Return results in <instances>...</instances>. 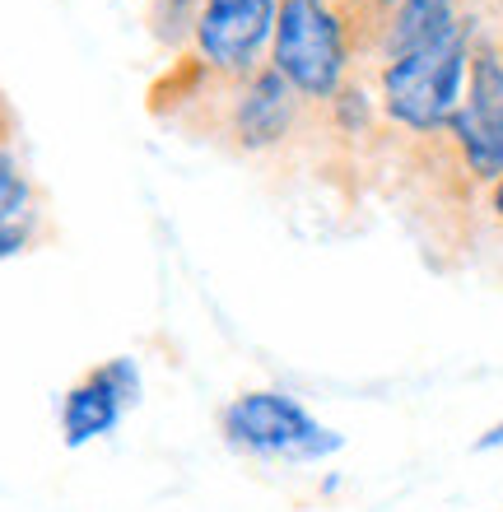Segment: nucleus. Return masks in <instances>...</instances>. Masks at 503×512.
Returning a JSON list of instances; mask_svg holds the SVG:
<instances>
[{"instance_id":"1","label":"nucleus","mask_w":503,"mask_h":512,"mask_svg":"<svg viewBox=\"0 0 503 512\" xmlns=\"http://www.w3.org/2000/svg\"><path fill=\"white\" fill-rule=\"evenodd\" d=\"M354 56V19L340 0H280L271 38V66L308 103L327 108L345 89Z\"/></svg>"},{"instance_id":"2","label":"nucleus","mask_w":503,"mask_h":512,"mask_svg":"<svg viewBox=\"0 0 503 512\" xmlns=\"http://www.w3.org/2000/svg\"><path fill=\"white\" fill-rule=\"evenodd\" d=\"M471 24L457 19L448 33L410 47V52L382 61V112L396 126L415 135L448 131L452 112L466 94V70H471Z\"/></svg>"},{"instance_id":"3","label":"nucleus","mask_w":503,"mask_h":512,"mask_svg":"<svg viewBox=\"0 0 503 512\" xmlns=\"http://www.w3.org/2000/svg\"><path fill=\"white\" fill-rule=\"evenodd\" d=\"M219 429L233 452L257 461H299L303 466V461H327L331 452L345 447V438L327 424H317L308 405L271 387L233 396L219 415Z\"/></svg>"},{"instance_id":"4","label":"nucleus","mask_w":503,"mask_h":512,"mask_svg":"<svg viewBox=\"0 0 503 512\" xmlns=\"http://www.w3.org/2000/svg\"><path fill=\"white\" fill-rule=\"evenodd\" d=\"M275 10L280 0H205L191 33L196 66L229 84L257 75L266 66L261 52L275 38Z\"/></svg>"},{"instance_id":"5","label":"nucleus","mask_w":503,"mask_h":512,"mask_svg":"<svg viewBox=\"0 0 503 512\" xmlns=\"http://www.w3.org/2000/svg\"><path fill=\"white\" fill-rule=\"evenodd\" d=\"M448 135L476 182L503 177V52L494 42L471 47L466 94L448 122Z\"/></svg>"},{"instance_id":"6","label":"nucleus","mask_w":503,"mask_h":512,"mask_svg":"<svg viewBox=\"0 0 503 512\" xmlns=\"http://www.w3.org/2000/svg\"><path fill=\"white\" fill-rule=\"evenodd\" d=\"M140 391H145L140 364L126 359V354L89 368L61 396V438H66V447H84V443H94V438H108L122 424L126 410L140 405Z\"/></svg>"},{"instance_id":"7","label":"nucleus","mask_w":503,"mask_h":512,"mask_svg":"<svg viewBox=\"0 0 503 512\" xmlns=\"http://www.w3.org/2000/svg\"><path fill=\"white\" fill-rule=\"evenodd\" d=\"M303 103L275 66H261L257 75L233 84V103H229V122H224V135H229L238 149L247 154H266V149H280L289 135L299 131L303 122Z\"/></svg>"},{"instance_id":"8","label":"nucleus","mask_w":503,"mask_h":512,"mask_svg":"<svg viewBox=\"0 0 503 512\" xmlns=\"http://www.w3.org/2000/svg\"><path fill=\"white\" fill-rule=\"evenodd\" d=\"M457 19H466L457 10V0H396L378 33L382 61H392V56L410 52V47H420V42L438 38V33H448Z\"/></svg>"},{"instance_id":"9","label":"nucleus","mask_w":503,"mask_h":512,"mask_svg":"<svg viewBox=\"0 0 503 512\" xmlns=\"http://www.w3.org/2000/svg\"><path fill=\"white\" fill-rule=\"evenodd\" d=\"M38 205V187L10 149H0V224H28Z\"/></svg>"},{"instance_id":"10","label":"nucleus","mask_w":503,"mask_h":512,"mask_svg":"<svg viewBox=\"0 0 503 512\" xmlns=\"http://www.w3.org/2000/svg\"><path fill=\"white\" fill-rule=\"evenodd\" d=\"M205 0H150V33L164 47H187L191 33H196V19H201Z\"/></svg>"},{"instance_id":"11","label":"nucleus","mask_w":503,"mask_h":512,"mask_svg":"<svg viewBox=\"0 0 503 512\" xmlns=\"http://www.w3.org/2000/svg\"><path fill=\"white\" fill-rule=\"evenodd\" d=\"M24 247H33V229L28 224H0V261L19 256Z\"/></svg>"},{"instance_id":"12","label":"nucleus","mask_w":503,"mask_h":512,"mask_svg":"<svg viewBox=\"0 0 503 512\" xmlns=\"http://www.w3.org/2000/svg\"><path fill=\"white\" fill-rule=\"evenodd\" d=\"M494 447H503V419L499 424H490V429L476 438V452H494Z\"/></svg>"},{"instance_id":"13","label":"nucleus","mask_w":503,"mask_h":512,"mask_svg":"<svg viewBox=\"0 0 503 512\" xmlns=\"http://www.w3.org/2000/svg\"><path fill=\"white\" fill-rule=\"evenodd\" d=\"M10 140H14V112H10V103L0 98V149L10 145Z\"/></svg>"},{"instance_id":"14","label":"nucleus","mask_w":503,"mask_h":512,"mask_svg":"<svg viewBox=\"0 0 503 512\" xmlns=\"http://www.w3.org/2000/svg\"><path fill=\"white\" fill-rule=\"evenodd\" d=\"M490 210H494V219H499V224H503V177H499V182H494V187H490Z\"/></svg>"},{"instance_id":"15","label":"nucleus","mask_w":503,"mask_h":512,"mask_svg":"<svg viewBox=\"0 0 503 512\" xmlns=\"http://www.w3.org/2000/svg\"><path fill=\"white\" fill-rule=\"evenodd\" d=\"M364 5H368V10H378V14H387V10L396 5V0H364Z\"/></svg>"},{"instance_id":"16","label":"nucleus","mask_w":503,"mask_h":512,"mask_svg":"<svg viewBox=\"0 0 503 512\" xmlns=\"http://www.w3.org/2000/svg\"><path fill=\"white\" fill-rule=\"evenodd\" d=\"M499 5H503V0H499Z\"/></svg>"}]
</instances>
